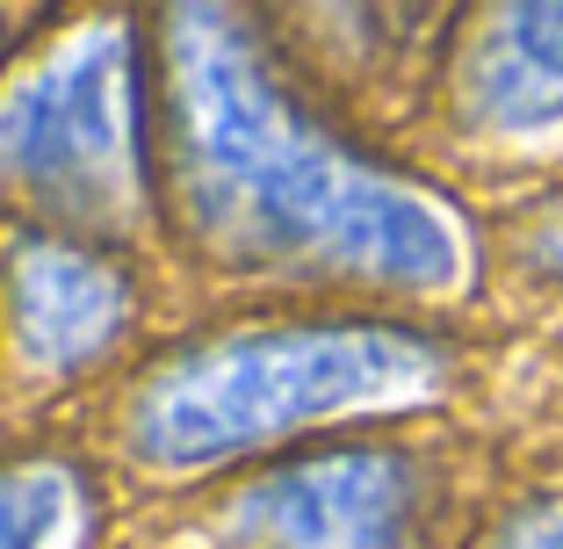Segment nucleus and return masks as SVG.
I'll return each mask as SVG.
<instances>
[{
  "instance_id": "obj_1",
  "label": "nucleus",
  "mask_w": 563,
  "mask_h": 549,
  "mask_svg": "<svg viewBox=\"0 0 563 549\" xmlns=\"http://www.w3.org/2000/svg\"><path fill=\"white\" fill-rule=\"evenodd\" d=\"M419 354L383 333H275V340H239V348H210L159 376V391L137 413L152 455H210L224 441L275 419L340 405L354 391L405 376Z\"/></svg>"
},
{
  "instance_id": "obj_2",
  "label": "nucleus",
  "mask_w": 563,
  "mask_h": 549,
  "mask_svg": "<svg viewBox=\"0 0 563 549\" xmlns=\"http://www.w3.org/2000/svg\"><path fill=\"white\" fill-rule=\"evenodd\" d=\"M123 145H131V87H123L117 36L58 58L44 80H30L0 109V167L87 224L123 210V188H131Z\"/></svg>"
},
{
  "instance_id": "obj_3",
  "label": "nucleus",
  "mask_w": 563,
  "mask_h": 549,
  "mask_svg": "<svg viewBox=\"0 0 563 549\" xmlns=\"http://www.w3.org/2000/svg\"><path fill=\"white\" fill-rule=\"evenodd\" d=\"M412 477L398 455H311L246 484L224 514L239 549H398Z\"/></svg>"
},
{
  "instance_id": "obj_4",
  "label": "nucleus",
  "mask_w": 563,
  "mask_h": 549,
  "mask_svg": "<svg viewBox=\"0 0 563 549\" xmlns=\"http://www.w3.org/2000/svg\"><path fill=\"white\" fill-rule=\"evenodd\" d=\"M8 297H15V333L36 362H80L117 333L131 283L80 239L30 232L8 253Z\"/></svg>"
},
{
  "instance_id": "obj_5",
  "label": "nucleus",
  "mask_w": 563,
  "mask_h": 549,
  "mask_svg": "<svg viewBox=\"0 0 563 549\" xmlns=\"http://www.w3.org/2000/svg\"><path fill=\"white\" fill-rule=\"evenodd\" d=\"M80 514V484L58 463L0 470V549H51Z\"/></svg>"
},
{
  "instance_id": "obj_6",
  "label": "nucleus",
  "mask_w": 563,
  "mask_h": 549,
  "mask_svg": "<svg viewBox=\"0 0 563 549\" xmlns=\"http://www.w3.org/2000/svg\"><path fill=\"white\" fill-rule=\"evenodd\" d=\"M0 30H8V15H0ZM0 44H8V36H0Z\"/></svg>"
}]
</instances>
